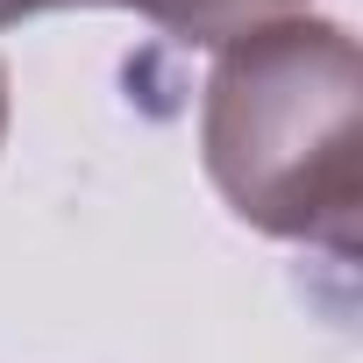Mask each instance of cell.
<instances>
[{"label": "cell", "mask_w": 363, "mask_h": 363, "mask_svg": "<svg viewBox=\"0 0 363 363\" xmlns=\"http://www.w3.org/2000/svg\"><path fill=\"white\" fill-rule=\"evenodd\" d=\"M50 8H86V0H0V29H15L29 15H50Z\"/></svg>", "instance_id": "cell-3"}, {"label": "cell", "mask_w": 363, "mask_h": 363, "mask_svg": "<svg viewBox=\"0 0 363 363\" xmlns=\"http://www.w3.org/2000/svg\"><path fill=\"white\" fill-rule=\"evenodd\" d=\"M200 157L235 221L356 257L363 221V50L328 15L221 43L200 93Z\"/></svg>", "instance_id": "cell-1"}, {"label": "cell", "mask_w": 363, "mask_h": 363, "mask_svg": "<svg viewBox=\"0 0 363 363\" xmlns=\"http://www.w3.org/2000/svg\"><path fill=\"white\" fill-rule=\"evenodd\" d=\"M86 8H128V15L157 22V29L178 36V43H207V50H221V43L264 29V22L306 15V0H86Z\"/></svg>", "instance_id": "cell-2"}, {"label": "cell", "mask_w": 363, "mask_h": 363, "mask_svg": "<svg viewBox=\"0 0 363 363\" xmlns=\"http://www.w3.org/2000/svg\"><path fill=\"white\" fill-rule=\"evenodd\" d=\"M0 143H8V65H0Z\"/></svg>", "instance_id": "cell-4"}]
</instances>
